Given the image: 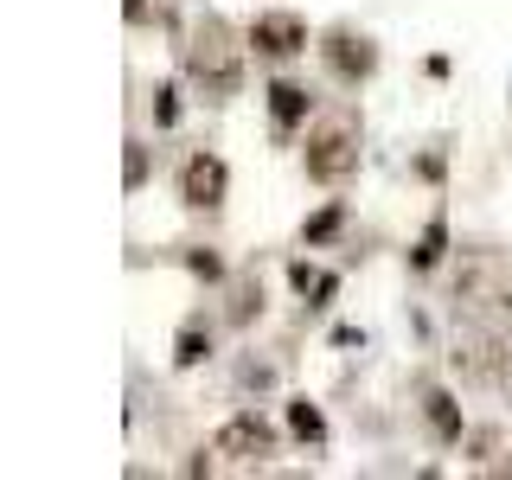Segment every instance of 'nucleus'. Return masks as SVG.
<instances>
[{"mask_svg": "<svg viewBox=\"0 0 512 480\" xmlns=\"http://www.w3.org/2000/svg\"><path fill=\"white\" fill-rule=\"evenodd\" d=\"M327 58H333V71H340V77H365V71H372V45L352 39V32H333Z\"/></svg>", "mask_w": 512, "mask_h": 480, "instance_id": "6", "label": "nucleus"}, {"mask_svg": "<svg viewBox=\"0 0 512 480\" xmlns=\"http://www.w3.org/2000/svg\"><path fill=\"white\" fill-rule=\"evenodd\" d=\"M218 45H224V32H218V26H205V32H199V52H192V71H199L212 90H237V64L224 58Z\"/></svg>", "mask_w": 512, "mask_h": 480, "instance_id": "5", "label": "nucleus"}, {"mask_svg": "<svg viewBox=\"0 0 512 480\" xmlns=\"http://www.w3.org/2000/svg\"><path fill=\"white\" fill-rule=\"evenodd\" d=\"M180 199L192 205V212H212V205H224V160L218 154H192L180 167Z\"/></svg>", "mask_w": 512, "mask_h": 480, "instance_id": "4", "label": "nucleus"}, {"mask_svg": "<svg viewBox=\"0 0 512 480\" xmlns=\"http://www.w3.org/2000/svg\"><path fill=\"white\" fill-rule=\"evenodd\" d=\"M269 116H276V128L288 135V128L308 116V90H301V84H276V90H269Z\"/></svg>", "mask_w": 512, "mask_h": 480, "instance_id": "7", "label": "nucleus"}, {"mask_svg": "<svg viewBox=\"0 0 512 480\" xmlns=\"http://www.w3.org/2000/svg\"><path fill=\"white\" fill-rule=\"evenodd\" d=\"M352 167H359V141H352L346 128H327V135L308 141V180L314 186H340Z\"/></svg>", "mask_w": 512, "mask_h": 480, "instance_id": "1", "label": "nucleus"}, {"mask_svg": "<svg viewBox=\"0 0 512 480\" xmlns=\"http://www.w3.org/2000/svg\"><path fill=\"white\" fill-rule=\"evenodd\" d=\"M295 429H301V436H320V416L308 404H295Z\"/></svg>", "mask_w": 512, "mask_h": 480, "instance_id": "9", "label": "nucleus"}, {"mask_svg": "<svg viewBox=\"0 0 512 480\" xmlns=\"http://www.w3.org/2000/svg\"><path fill=\"white\" fill-rule=\"evenodd\" d=\"M218 455H231V461H269L276 455V429L263 423V416H231V423L218 429Z\"/></svg>", "mask_w": 512, "mask_h": 480, "instance_id": "2", "label": "nucleus"}, {"mask_svg": "<svg viewBox=\"0 0 512 480\" xmlns=\"http://www.w3.org/2000/svg\"><path fill=\"white\" fill-rule=\"evenodd\" d=\"M429 423H436V436H461L455 410H448V397H429Z\"/></svg>", "mask_w": 512, "mask_h": 480, "instance_id": "8", "label": "nucleus"}, {"mask_svg": "<svg viewBox=\"0 0 512 480\" xmlns=\"http://www.w3.org/2000/svg\"><path fill=\"white\" fill-rule=\"evenodd\" d=\"M250 45L269 58H295V52H308V20H295V13H256Z\"/></svg>", "mask_w": 512, "mask_h": 480, "instance_id": "3", "label": "nucleus"}]
</instances>
